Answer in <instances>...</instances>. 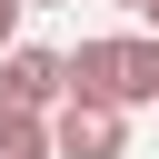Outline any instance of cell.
Instances as JSON below:
<instances>
[{
	"label": "cell",
	"instance_id": "obj_1",
	"mask_svg": "<svg viewBox=\"0 0 159 159\" xmlns=\"http://www.w3.org/2000/svg\"><path fill=\"white\" fill-rule=\"evenodd\" d=\"M60 99H70V60H60V50H30V40L0 50V109H40V119H50Z\"/></svg>",
	"mask_w": 159,
	"mask_h": 159
},
{
	"label": "cell",
	"instance_id": "obj_2",
	"mask_svg": "<svg viewBox=\"0 0 159 159\" xmlns=\"http://www.w3.org/2000/svg\"><path fill=\"white\" fill-rule=\"evenodd\" d=\"M50 139H60V159H119V99H60L50 109Z\"/></svg>",
	"mask_w": 159,
	"mask_h": 159
},
{
	"label": "cell",
	"instance_id": "obj_3",
	"mask_svg": "<svg viewBox=\"0 0 159 159\" xmlns=\"http://www.w3.org/2000/svg\"><path fill=\"white\" fill-rule=\"evenodd\" d=\"M70 99H119V40H80L70 50Z\"/></svg>",
	"mask_w": 159,
	"mask_h": 159
},
{
	"label": "cell",
	"instance_id": "obj_4",
	"mask_svg": "<svg viewBox=\"0 0 159 159\" xmlns=\"http://www.w3.org/2000/svg\"><path fill=\"white\" fill-rule=\"evenodd\" d=\"M0 159H60L50 119H40V109H0Z\"/></svg>",
	"mask_w": 159,
	"mask_h": 159
},
{
	"label": "cell",
	"instance_id": "obj_5",
	"mask_svg": "<svg viewBox=\"0 0 159 159\" xmlns=\"http://www.w3.org/2000/svg\"><path fill=\"white\" fill-rule=\"evenodd\" d=\"M159 99V40H119V109Z\"/></svg>",
	"mask_w": 159,
	"mask_h": 159
},
{
	"label": "cell",
	"instance_id": "obj_6",
	"mask_svg": "<svg viewBox=\"0 0 159 159\" xmlns=\"http://www.w3.org/2000/svg\"><path fill=\"white\" fill-rule=\"evenodd\" d=\"M20 10L30 0H0V50H20Z\"/></svg>",
	"mask_w": 159,
	"mask_h": 159
},
{
	"label": "cell",
	"instance_id": "obj_7",
	"mask_svg": "<svg viewBox=\"0 0 159 159\" xmlns=\"http://www.w3.org/2000/svg\"><path fill=\"white\" fill-rule=\"evenodd\" d=\"M109 10H139V20H149V10H159V0H109Z\"/></svg>",
	"mask_w": 159,
	"mask_h": 159
},
{
	"label": "cell",
	"instance_id": "obj_8",
	"mask_svg": "<svg viewBox=\"0 0 159 159\" xmlns=\"http://www.w3.org/2000/svg\"><path fill=\"white\" fill-rule=\"evenodd\" d=\"M30 10H50V0H30Z\"/></svg>",
	"mask_w": 159,
	"mask_h": 159
},
{
	"label": "cell",
	"instance_id": "obj_9",
	"mask_svg": "<svg viewBox=\"0 0 159 159\" xmlns=\"http://www.w3.org/2000/svg\"><path fill=\"white\" fill-rule=\"evenodd\" d=\"M149 20H159V10H149Z\"/></svg>",
	"mask_w": 159,
	"mask_h": 159
}]
</instances>
